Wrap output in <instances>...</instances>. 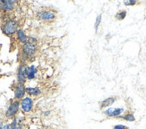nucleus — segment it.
Instances as JSON below:
<instances>
[{
	"label": "nucleus",
	"mask_w": 146,
	"mask_h": 129,
	"mask_svg": "<svg viewBox=\"0 0 146 129\" xmlns=\"http://www.w3.org/2000/svg\"><path fill=\"white\" fill-rule=\"evenodd\" d=\"M19 112H20V100H14L6 108L5 118L6 119H13Z\"/></svg>",
	"instance_id": "obj_2"
},
{
	"label": "nucleus",
	"mask_w": 146,
	"mask_h": 129,
	"mask_svg": "<svg viewBox=\"0 0 146 129\" xmlns=\"http://www.w3.org/2000/svg\"><path fill=\"white\" fill-rule=\"evenodd\" d=\"M113 129H128V127L125 126V125H122V124H118V125H116L114 126Z\"/></svg>",
	"instance_id": "obj_19"
},
{
	"label": "nucleus",
	"mask_w": 146,
	"mask_h": 129,
	"mask_svg": "<svg viewBox=\"0 0 146 129\" xmlns=\"http://www.w3.org/2000/svg\"><path fill=\"white\" fill-rule=\"evenodd\" d=\"M16 37H17V40L20 41L23 44H25L29 42V37L25 34V32L23 29H19L16 32Z\"/></svg>",
	"instance_id": "obj_11"
},
{
	"label": "nucleus",
	"mask_w": 146,
	"mask_h": 129,
	"mask_svg": "<svg viewBox=\"0 0 146 129\" xmlns=\"http://www.w3.org/2000/svg\"><path fill=\"white\" fill-rule=\"evenodd\" d=\"M124 112V108H109L104 110V115L108 118H118Z\"/></svg>",
	"instance_id": "obj_9"
},
{
	"label": "nucleus",
	"mask_w": 146,
	"mask_h": 129,
	"mask_svg": "<svg viewBox=\"0 0 146 129\" xmlns=\"http://www.w3.org/2000/svg\"><path fill=\"white\" fill-rule=\"evenodd\" d=\"M101 23V15H99L96 18V22L94 23V29H95V31H98V29H99V26Z\"/></svg>",
	"instance_id": "obj_17"
},
{
	"label": "nucleus",
	"mask_w": 146,
	"mask_h": 129,
	"mask_svg": "<svg viewBox=\"0 0 146 129\" xmlns=\"http://www.w3.org/2000/svg\"><path fill=\"white\" fill-rule=\"evenodd\" d=\"M26 67L27 66L24 64H21L17 70V83L24 84V82L27 81V75H26Z\"/></svg>",
	"instance_id": "obj_5"
},
{
	"label": "nucleus",
	"mask_w": 146,
	"mask_h": 129,
	"mask_svg": "<svg viewBox=\"0 0 146 129\" xmlns=\"http://www.w3.org/2000/svg\"><path fill=\"white\" fill-rule=\"evenodd\" d=\"M126 15H127V13H126V11L122 10V11L117 12V14H116V15H115V17H116V19H117V21H123L124 19L126 17Z\"/></svg>",
	"instance_id": "obj_16"
},
{
	"label": "nucleus",
	"mask_w": 146,
	"mask_h": 129,
	"mask_svg": "<svg viewBox=\"0 0 146 129\" xmlns=\"http://www.w3.org/2000/svg\"><path fill=\"white\" fill-rule=\"evenodd\" d=\"M124 5L126 6H132L136 5V1L135 0H126V1H124Z\"/></svg>",
	"instance_id": "obj_18"
},
{
	"label": "nucleus",
	"mask_w": 146,
	"mask_h": 129,
	"mask_svg": "<svg viewBox=\"0 0 146 129\" xmlns=\"http://www.w3.org/2000/svg\"><path fill=\"white\" fill-rule=\"evenodd\" d=\"M10 126H11L10 129H23V125L18 123V122L15 118L12 119L11 123H10Z\"/></svg>",
	"instance_id": "obj_15"
},
{
	"label": "nucleus",
	"mask_w": 146,
	"mask_h": 129,
	"mask_svg": "<svg viewBox=\"0 0 146 129\" xmlns=\"http://www.w3.org/2000/svg\"><path fill=\"white\" fill-rule=\"evenodd\" d=\"M14 93H15V100H21L25 97L26 94V87L24 84H21V83H17L14 89Z\"/></svg>",
	"instance_id": "obj_8"
},
{
	"label": "nucleus",
	"mask_w": 146,
	"mask_h": 129,
	"mask_svg": "<svg viewBox=\"0 0 146 129\" xmlns=\"http://www.w3.org/2000/svg\"><path fill=\"white\" fill-rule=\"evenodd\" d=\"M26 94L30 97H37L41 94V90L39 87H26Z\"/></svg>",
	"instance_id": "obj_12"
},
{
	"label": "nucleus",
	"mask_w": 146,
	"mask_h": 129,
	"mask_svg": "<svg viewBox=\"0 0 146 129\" xmlns=\"http://www.w3.org/2000/svg\"><path fill=\"white\" fill-rule=\"evenodd\" d=\"M38 73V70L33 64H31V66H27L26 67V75H27V80H33L36 74Z\"/></svg>",
	"instance_id": "obj_10"
},
{
	"label": "nucleus",
	"mask_w": 146,
	"mask_h": 129,
	"mask_svg": "<svg viewBox=\"0 0 146 129\" xmlns=\"http://www.w3.org/2000/svg\"><path fill=\"white\" fill-rule=\"evenodd\" d=\"M19 30V23L15 19H8L2 25V32L8 37L16 34Z\"/></svg>",
	"instance_id": "obj_1"
},
{
	"label": "nucleus",
	"mask_w": 146,
	"mask_h": 129,
	"mask_svg": "<svg viewBox=\"0 0 146 129\" xmlns=\"http://www.w3.org/2000/svg\"><path fill=\"white\" fill-rule=\"evenodd\" d=\"M10 128H11L10 123H8V122H5V123H4L3 129H10Z\"/></svg>",
	"instance_id": "obj_20"
},
{
	"label": "nucleus",
	"mask_w": 146,
	"mask_h": 129,
	"mask_svg": "<svg viewBox=\"0 0 146 129\" xmlns=\"http://www.w3.org/2000/svg\"><path fill=\"white\" fill-rule=\"evenodd\" d=\"M119 118H122L125 121H128V122H134L135 121V117L134 116L133 113H126L123 116H119L118 117Z\"/></svg>",
	"instance_id": "obj_14"
},
{
	"label": "nucleus",
	"mask_w": 146,
	"mask_h": 129,
	"mask_svg": "<svg viewBox=\"0 0 146 129\" xmlns=\"http://www.w3.org/2000/svg\"><path fill=\"white\" fill-rule=\"evenodd\" d=\"M17 2L15 0H0V10L3 12H11L15 9Z\"/></svg>",
	"instance_id": "obj_6"
},
{
	"label": "nucleus",
	"mask_w": 146,
	"mask_h": 129,
	"mask_svg": "<svg viewBox=\"0 0 146 129\" xmlns=\"http://www.w3.org/2000/svg\"><path fill=\"white\" fill-rule=\"evenodd\" d=\"M37 51V46L35 43H31V42H27L25 44H23L22 46V53H23L24 55L28 56L29 57L31 56H33L36 53Z\"/></svg>",
	"instance_id": "obj_7"
},
{
	"label": "nucleus",
	"mask_w": 146,
	"mask_h": 129,
	"mask_svg": "<svg viewBox=\"0 0 146 129\" xmlns=\"http://www.w3.org/2000/svg\"><path fill=\"white\" fill-rule=\"evenodd\" d=\"M37 17L39 18L40 20L44 21V22H52L56 19V13H54L53 11L41 10V11H39L37 13Z\"/></svg>",
	"instance_id": "obj_4"
},
{
	"label": "nucleus",
	"mask_w": 146,
	"mask_h": 129,
	"mask_svg": "<svg viewBox=\"0 0 146 129\" xmlns=\"http://www.w3.org/2000/svg\"><path fill=\"white\" fill-rule=\"evenodd\" d=\"M3 126H4V122L2 120H0V129H3Z\"/></svg>",
	"instance_id": "obj_21"
},
{
	"label": "nucleus",
	"mask_w": 146,
	"mask_h": 129,
	"mask_svg": "<svg viewBox=\"0 0 146 129\" xmlns=\"http://www.w3.org/2000/svg\"><path fill=\"white\" fill-rule=\"evenodd\" d=\"M116 101V97H109L105 100H103L102 101L100 102V108H106L110 107L114 102Z\"/></svg>",
	"instance_id": "obj_13"
},
{
	"label": "nucleus",
	"mask_w": 146,
	"mask_h": 129,
	"mask_svg": "<svg viewBox=\"0 0 146 129\" xmlns=\"http://www.w3.org/2000/svg\"><path fill=\"white\" fill-rule=\"evenodd\" d=\"M33 109V99L30 96H25L20 100V110L23 113H30Z\"/></svg>",
	"instance_id": "obj_3"
}]
</instances>
